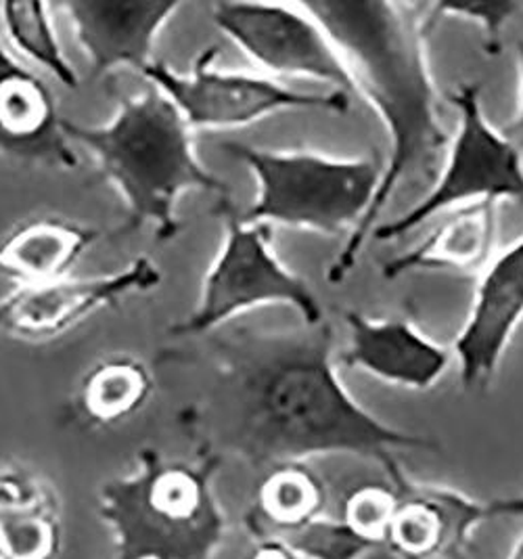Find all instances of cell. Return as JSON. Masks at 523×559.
Instances as JSON below:
<instances>
[{"mask_svg":"<svg viewBox=\"0 0 523 559\" xmlns=\"http://www.w3.org/2000/svg\"><path fill=\"white\" fill-rule=\"evenodd\" d=\"M175 360L205 373L198 424L216 455L228 453L269 472L319 455L375 461L388 478L400 451H436L419 433L388 426L362 407L337 376L333 330L212 331Z\"/></svg>","mask_w":523,"mask_h":559,"instance_id":"6da1fadb","label":"cell"},{"mask_svg":"<svg viewBox=\"0 0 523 559\" xmlns=\"http://www.w3.org/2000/svg\"><path fill=\"white\" fill-rule=\"evenodd\" d=\"M348 68L354 93L373 107L388 134V162L373 204L326 271L340 285L406 187H431L449 152V130L429 66V36L440 22L433 4L396 0L304 2Z\"/></svg>","mask_w":523,"mask_h":559,"instance_id":"7a4b0ae2","label":"cell"},{"mask_svg":"<svg viewBox=\"0 0 523 559\" xmlns=\"http://www.w3.org/2000/svg\"><path fill=\"white\" fill-rule=\"evenodd\" d=\"M66 132L97 157L100 175L122 193L126 229L151 225L162 243L178 235L176 204L185 193L228 195L225 180L201 166L193 152V130L178 107L153 84L141 95L124 97L109 124L80 127L66 120Z\"/></svg>","mask_w":523,"mask_h":559,"instance_id":"3957f363","label":"cell"},{"mask_svg":"<svg viewBox=\"0 0 523 559\" xmlns=\"http://www.w3.org/2000/svg\"><path fill=\"white\" fill-rule=\"evenodd\" d=\"M221 455L200 461L141 455V467L99 490V513L116 538V559H214L226 520L212 480Z\"/></svg>","mask_w":523,"mask_h":559,"instance_id":"277c9868","label":"cell"},{"mask_svg":"<svg viewBox=\"0 0 523 559\" xmlns=\"http://www.w3.org/2000/svg\"><path fill=\"white\" fill-rule=\"evenodd\" d=\"M258 180L255 202L241 214L248 225H283L329 237L356 229L373 204L383 166L377 157H326L312 152H269L221 143Z\"/></svg>","mask_w":523,"mask_h":559,"instance_id":"5b68a950","label":"cell"},{"mask_svg":"<svg viewBox=\"0 0 523 559\" xmlns=\"http://www.w3.org/2000/svg\"><path fill=\"white\" fill-rule=\"evenodd\" d=\"M214 214L225 221V241L212 262L198 308L170 328L178 337H201L255 306H292L304 325L324 323L310 283L285 269L273 252V227L248 225L228 195Z\"/></svg>","mask_w":523,"mask_h":559,"instance_id":"8992f818","label":"cell"},{"mask_svg":"<svg viewBox=\"0 0 523 559\" xmlns=\"http://www.w3.org/2000/svg\"><path fill=\"white\" fill-rule=\"evenodd\" d=\"M456 130L436 182L406 214L381 223L371 239L385 243L406 237L424 223L454 207L475 202H523L522 150L492 127L484 114L477 84H461L450 93Z\"/></svg>","mask_w":523,"mask_h":559,"instance_id":"52a82bcc","label":"cell"},{"mask_svg":"<svg viewBox=\"0 0 523 559\" xmlns=\"http://www.w3.org/2000/svg\"><path fill=\"white\" fill-rule=\"evenodd\" d=\"M216 55V47L203 49L189 76L162 61H153L141 72L175 103L191 130L248 127L289 109H319L340 116L349 109V97L344 93H299L271 78L218 72L212 68Z\"/></svg>","mask_w":523,"mask_h":559,"instance_id":"ba28073f","label":"cell"},{"mask_svg":"<svg viewBox=\"0 0 523 559\" xmlns=\"http://www.w3.org/2000/svg\"><path fill=\"white\" fill-rule=\"evenodd\" d=\"M212 17L218 29L251 61L281 78H308L329 84L352 99L348 68L323 26L304 2H216Z\"/></svg>","mask_w":523,"mask_h":559,"instance_id":"9c48e42d","label":"cell"},{"mask_svg":"<svg viewBox=\"0 0 523 559\" xmlns=\"http://www.w3.org/2000/svg\"><path fill=\"white\" fill-rule=\"evenodd\" d=\"M159 281V266L141 255L111 275L17 287L0 300V331L29 342L52 340L120 298L150 292Z\"/></svg>","mask_w":523,"mask_h":559,"instance_id":"30bf717a","label":"cell"},{"mask_svg":"<svg viewBox=\"0 0 523 559\" xmlns=\"http://www.w3.org/2000/svg\"><path fill=\"white\" fill-rule=\"evenodd\" d=\"M399 506L383 547L390 559H469L486 503L449 486L413 483L400 467L390 476Z\"/></svg>","mask_w":523,"mask_h":559,"instance_id":"8fae6325","label":"cell"},{"mask_svg":"<svg viewBox=\"0 0 523 559\" xmlns=\"http://www.w3.org/2000/svg\"><path fill=\"white\" fill-rule=\"evenodd\" d=\"M522 323L523 235L484 269L467 321L450 348L467 390L492 382Z\"/></svg>","mask_w":523,"mask_h":559,"instance_id":"7c38bea8","label":"cell"},{"mask_svg":"<svg viewBox=\"0 0 523 559\" xmlns=\"http://www.w3.org/2000/svg\"><path fill=\"white\" fill-rule=\"evenodd\" d=\"M180 7L178 0H72L61 4L95 74L122 68L141 74L153 63L151 55L159 32Z\"/></svg>","mask_w":523,"mask_h":559,"instance_id":"4fadbf2b","label":"cell"},{"mask_svg":"<svg viewBox=\"0 0 523 559\" xmlns=\"http://www.w3.org/2000/svg\"><path fill=\"white\" fill-rule=\"evenodd\" d=\"M0 157L49 168H75L66 118L49 84L0 45Z\"/></svg>","mask_w":523,"mask_h":559,"instance_id":"5bb4252c","label":"cell"},{"mask_svg":"<svg viewBox=\"0 0 523 559\" xmlns=\"http://www.w3.org/2000/svg\"><path fill=\"white\" fill-rule=\"evenodd\" d=\"M348 348L342 365L404 390L425 392L449 369L452 350L440 346L406 319H371L356 310L344 314Z\"/></svg>","mask_w":523,"mask_h":559,"instance_id":"9a60e30c","label":"cell"},{"mask_svg":"<svg viewBox=\"0 0 523 559\" xmlns=\"http://www.w3.org/2000/svg\"><path fill=\"white\" fill-rule=\"evenodd\" d=\"M411 252L388 260L381 269L385 280H399L419 271L477 273L490 264L497 246L499 204L475 202L454 207Z\"/></svg>","mask_w":523,"mask_h":559,"instance_id":"2e32d148","label":"cell"},{"mask_svg":"<svg viewBox=\"0 0 523 559\" xmlns=\"http://www.w3.org/2000/svg\"><path fill=\"white\" fill-rule=\"evenodd\" d=\"M99 230L61 216L29 218L0 241V275L25 285L68 280Z\"/></svg>","mask_w":523,"mask_h":559,"instance_id":"e0dca14e","label":"cell"},{"mask_svg":"<svg viewBox=\"0 0 523 559\" xmlns=\"http://www.w3.org/2000/svg\"><path fill=\"white\" fill-rule=\"evenodd\" d=\"M61 522L49 486L24 469L0 472V559H55Z\"/></svg>","mask_w":523,"mask_h":559,"instance_id":"ac0fdd59","label":"cell"},{"mask_svg":"<svg viewBox=\"0 0 523 559\" xmlns=\"http://www.w3.org/2000/svg\"><path fill=\"white\" fill-rule=\"evenodd\" d=\"M326 486L306 463H287L264 472L255 488L253 515L255 524H264L262 536L296 531L323 518Z\"/></svg>","mask_w":523,"mask_h":559,"instance_id":"d6986e66","label":"cell"},{"mask_svg":"<svg viewBox=\"0 0 523 559\" xmlns=\"http://www.w3.org/2000/svg\"><path fill=\"white\" fill-rule=\"evenodd\" d=\"M153 385V373L143 360L130 355L107 356L82 378L78 405L93 424L114 426L147 405Z\"/></svg>","mask_w":523,"mask_h":559,"instance_id":"ffe728a7","label":"cell"},{"mask_svg":"<svg viewBox=\"0 0 523 559\" xmlns=\"http://www.w3.org/2000/svg\"><path fill=\"white\" fill-rule=\"evenodd\" d=\"M0 22L17 51L50 72L63 86L78 88V74L59 45L50 4L38 0L2 2Z\"/></svg>","mask_w":523,"mask_h":559,"instance_id":"44dd1931","label":"cell"},{"mask_svg":"<svg viewBox=\"0 0 523 559\" xmlns=\"http://www.w3.org/2000/svg\"><path fill=\"white\" fill-rule=\"evenodd\" d=\"M299 559H365L375 549L371 540L349 528L344 520L319 518L296 531L276 534Z\"/></svg>","mask_w":523,"mask_h":559,"instance_id":"7402d4cb","label":"cell"},{"mask_svg":"<svg viewBox=\"0 0 523 559\" xmlns=\"http://www.w3.org/2000/svg\"><path fill=\"white\" fill-rule=\"evenodd\" d=\"M396 506L399 495L392 484L358 486L344 501L342 520L377 547H383Z\"/></svg>","mask_w":523,"mask_h":559,"instance_id":"603a6c76","label":"cell"},{"mask_svg":"<svg viewBox=\"0 0 523 559\" xmlns=\"http://www.w3.org/2000/svg\"><path fill=\"white\" fill-rule=\"evenodd\" d=\"M438 17H454L461 22H469L482 29L484 49L488 55L500 51L502 29L511 24V20L522 11L518 2H433Z\"/></svg>","mask_w":523,"mask_h":559,"instance_id":"cb8c5ba5","label":"cell"},{"mask_svg":"<svg viewBox=\"0 0 523 559\" xmlns=\"http://www.w3.org/2000/svg\"><path fill=\"white\" fill-rule=\"evenodd\" d=\"M486 515L488 520H522L523 522V492L488 501Z\"/></svg>","mask_w":523,"mask_h":559,"instance_id":"d4e9b609","label":"cell"},{"mask_svg":"<svg viewBox=\"0 0 523 559\" xmlns=\"http://www.w3.org/2000/svg\"><path fill=\"white\" fill-rule=\"evenodd\" d=\"M518 78H520V95H518V111L513 122L507 128V136L522 150L523 147V40L518 43Z\"/></svg>","mask_w":523,"mask_h":559,"instance_id":"484cf974","label":"cell"},{"mask_svg":"<svg viewBox=\"0 0 523 559\" xmlns=\"http://www.w3.org/2000/svg\"><path fill=\"white\" fill-rule=\"evenodd\" d=\"M248 559H299L283 540L274 536H262Z\"/></svg>","mask_w":523,"mask_h":559,"instance_id":"4316f807","label":"cell"},{"mask_svg":"<svg viewBox=\"0 0 523 559\" xmlns=\"http://www.w3.org/2000/svg\"><path fill=\"white\" fill-rule=\"evenodd\" d=\"M507 559H523V534L518 538V543H515V547L511 549V556Z\"/></svg>","mask_w":523,"mask_h":559,"instance_id":"83f0119b","label":"cell"}]
</instances>
